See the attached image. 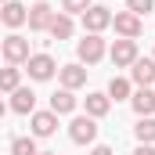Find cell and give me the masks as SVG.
I'll use <instances>...</instances> for the list:
<instances>
[{
	"label": "cell",
	"mask_w": 155,
	"mask_h": 155,
	"mask_svg": "<svg viewBox=\"0 0 155 155\" xmlns=\"http://www.w3.org/2000/svg\"><path fill=\"white\" fill-rule=\"evenodd\" d=\"M58 79H61V87H65V90H76V87L87 83V69L76 65V61H72V65H61V69H58Z\"/></svg>",
	"instance_id": "13"
},
{
	"label": "cell",
	"mask_w": 155,
	"mask_h": 155,
	"mask_svg": "<svg viewBox=\"0 0 155 155\" xmlns=\"http://www.w3.org/2000/svg\"><path fill=\"white\" fill-rule=\"evenodd\" d=\"M51 112H58V116H69V112H76V97H72V90H54L51 94Z\"/></svg>",
	"instance_id": "15"
},
{
	"label": "cell",
	"mask_w": 155,
	"mask_h": 155,
	"mask_svg": "<svg viewBox=\"0 0 155 155\" xmlns=\"http://www.w3.org/2000/svg\"><path fill=\"white\" fill-rule=\"evenodd\" d=\"M130 79L137 87H152L155 83V58H137L134 69H130Z\"/></svg>",
	"instance_id": "10"
},
{
	"label": "cell",
	"mask_w": 155,
	"mask_h": 155,
	"mask_svg": "<svg viewBox=\"0 0 155 155\" xmlns=\"http://www.w3.org/2000/svg\"><path fill=\"white\" fill-rule=\"evenodd\" d=\"M112 18H116V15H112L108 7L94 4V7L83 15V29H87V33H101V29H108V25H112Z\"/></svg>",
	"instance_id": "7"
},
{
	"label": "cell",
	"mask_w": 155,
	"mask_h": 155,
	"mask_svg": "<svg viewBox=\"0 0 155 155\" xmlns=\"http://www.w3.org/2000/svg\"><path fill=\"white\" fill-rule=\"evenodd\" d=\"M152 58H155V54H152Z\"/></svg>",
	"instance_id": "29"
},
{
	"label": "cell",
	"mask_w": 155,
	"mask_h": 155,
	"mask_svg": "<svg viewBox=\"0 0 155 155\" xmlns=\"http://www.w3.org/2000/svg\"><path fill=\"white\" fill-rule=\"evenodd\" d=\"M25 22H29V11H25L18 0H7V4H4V25L18 29V25H25Z\"/></svg>",
	"instance_id": "14"
},
{
	"label": "cell",
	"mask_w": 155,
	"mask_h": 155,
	"mask_svg": "<svg viewBox=\"0 0 155 155\" xmlns=\"http://www.w3.org/2000/svg\"><path fill=\"white\" fill-rule=\"evenodd\" d=\"M4 4H7V0H4Z\"/></svg>",
	"instance_id": "27"
},
{
	"label": "cell",
	"mask_w": 155,
	"mask_h": 155,
	"mask_svg": "<svg viewBox=\"0 0 155 155\" xmlns=\"http://www.w3.org/2000/svg\"><path fill=\"white\" fill-rule=\"evenodd\" d=\"M40 155H58V152H40Z\"/></svg>",
	"instance_id": "26"
},
{
	"label": "cell",
	"mask_w": 155,
	"mask_h": 155,
	"mask_svg": "<svg viewBox=\"0 0 155 155\" xmlns=\"http://www.w3.org/2000/svg\"><path fill=\"white\" fill-rule=\"evenodd\" d=\"M126 11H134V15H148V11H155V0H126Z\"/></svg>",
	"instance_id": "23"
},
{
	"label": "cell",
	"mask_w": 155,
	"mask_h": 155,
	"mask_svg": "<svg viewBox=\"0 0 155 155\" xmlns=\"http://www.w3.org/2000/svg\"><path fill=\"white\" fill-rule=\"evenodd\" d=\"M76 54H79V61L97 65V61L105 58V40H101V33H87V36L76 43Z\"/></svg>",
	"instance_id": "1"
},
{
	"label": "cell",
	"mask_w": 155,
	"mask_h": 155,
	"mask_svg": "<svg viewBox=\"0 0 155 155\" xmlns=\"http://www.w3.org/2000/svg\"><path fill=\"white\" fill-rule=\"evenodd\" d=\"M18 69H15V65H7V69H4V76H0V87H4V94H15V90H18Z\"/></svg>",
	"instance_id": "21"
},
{
	"label": "cell",
	"mask_w": 155,
	"mask_h": 155,
	"mask_svg": "<svg viewBox=\"0 0 155 155\" xmlns=\"http://www.w3.org/2000/svg\"><path fill=\"white\" fill-rule=\"evenodd\" d=\"M69 137H72L76 144H94V137H97V119L94 116H76L69 123Z\"/></svg>",
	"instance_id": "2"
},
{
	"label": "cell",
	"mask_w": 155,
	"mask_h": 155,
	"mask_svg": "<svg viewBox=\"0 0 155 155\" xmlns=\"http://www.w3.org/2000/svg\"><path fill=\"white\" fill-rule=\"evenodd\" d=\"M90 155H112V148H108V144H94V148H90Z\"/></svg>",
	"instance_id": "24"
},
{
	"label": "cell",
	"mask_w": 155,
	"mask_h": 155,
	"mask_svg": "<svg viewBox=\"0 0 155 155\" xmlns=\"http://www.w3.org/2000/svg\"><path fill=\"white\" fill-rule=\"evenodd\" d=\"M11 155H40L36 141H33V137H15V141H11Z\"/></svg>",
	"instance_id": "20"
},
{
	"label": "cell",
	"mask_w": 155,
	"mask_h": 155,
	"mask_svg": "<svg viewBox=\"0 0 155 155\" xmlns=\"http://www.w3.org/2000/svg\"><path fill=\"white\" fill-rule=\"evenodd\" d=\"M134 155H155V148H152V144H137V148H134Z\"/></svg>",
	"instance_id": "25"
},
{
	"label": "cell",
	"mask_w": 155,
	"mask_h": 155,
	"mask_svg": "<svg viewBox=\"0 0 155 155\" xmlns=\"http://www.w3.org/2000/svg\"><path fill=\"white\" fill-rule=\"evenodd\" d=\"M4 58H7V65H22V61H29L33 54H29V40L18 36V33H11V36L4 40Z\"/></svg>",
	"instance_id": "3"
},
{
	"label": "cell",
	"mask_w": 155,
	"mask_h": 155,
	"mask_svg": "<svg viewBox=\"0 0 155 155\" xmlns=\"http://www.w3.org/2000/svg\"><path fill=\"white\" fill-rule=\"evenodd\" d=\"M29 123H33V137H51L58 130V112H51V108L47 112H33Z\"/></svg>",
	"instance_id": "9"
},
{
	"label": "cell",
	"mask_w": 155,
	"mask_h": 155,
	"mask_svg": "<svg viewBox=\"0 0 155 155\" xmlns=\"http://www.w3.org/2000/svg\"><path fill=\"white\" fill-rule=\"evenodd\" d=\"M25 65H29V76H33V79H51V76H54V69H58L51 54H33Z\"/></svg>",
	"instance_id": "12"
},
{
	"label": "cell",
	"mask_w": 155,
	"mask_h": 155,
	"mask_svg": "<svg viewBox=\"0 0 155 155\" xmlns=\"http://www.w3.org/2000/svg\"><path fill=\"white\" fill-rule=\"evenodd\" d=\"M108 108H112V97L108 94H87V116L101 119V116H108Z\"/></svg>",
	"instance_id": "16"
},
{
	"label": "cell",
	"mask_w": 155,
	"mask_h": 155,
	"mask_svg": "<svg viewBox=\"0 0 155 155\" xmlns=\"http://www.w3.org/2000/svg\"><path fill=\"white\" fill-rule=\"evenodd\" d=\"M90 7H94L90 0H61V11L65 15H87Z\"/></svg>",
	"instance_id": "22"
},
{
	"label": "cell",
	"mask_w": 155,
	"mask_h": 155,
	"mask_svg": "<svg viewBox=\"0 0 155 155\" xmlns=\"http://www.w3.org/2000/svg\"><path fill=\"white\" fill-rule=\"evenodd\" d=\"M112 25H116V33L123 40H137L141 29H144V25H141V15H134V11H119L116 18H112Z\"/></svg>",
	"instance_id": "6"
},
{
	"label": "cell",
	"mask_w": 155,
	"mask_h": 155,
	"mask_svg": "<svg viewBox=\"0 0 155 155\" xmlns=\"http://www.w3.org/2000/svg\"><path fill=\"white\" fill-rule=\"evenodd\" d=\"M108 97H116V101H126V97H134V90H130V79L112 76V83H108Z\"/></svg>",
	"instance_id": "19"
},
{
	"label": "cell",
	"mask_w": 155,
	"mask_h": 155,
	"mask_svg": "<svg viewBox=\"0 0 155 155\" xmlns=\"http://www.w3.org/2000/svg\"><path fill=\"white\" fill-rule=\"evenodd\" d=\"M36 4H40V0H36Z\"/></svg>",
	"instance_id": "28"
},
{
	"label": "cell",
	"mask_w": 155,
	"mask_h": 155,
	"mask_svg": "<svg viewBox=\"0 0 155 155\" xmlns=\"http://www.w3.org/2000/svg\"><path fill=\"white\" fill-rule=\"evenodd\" d=\"M54 18H58V11H54L51 4H43V0L29 7V29H33V33H43V29H51V25H54Z\"/></svg>",
	"instance_id": "5"
},
{
	"label": "cell",
	"mask_w": 155,
	"mask_h": 155,
	"mask_svg": "<svg viewBox=\"0 0 155 155\" xmlns=\"http://www.w3.org/2000/svg\"><path fill=\"white\" fill-rule=\"evenodd\" d=\"M11 112H18V116H33V112H36V94H33L29 87H18V90L11 94Z\"/></svg>",
	"instance_id": "8"
},
{
	"label": "cell",
	"mask_w": 155,
	"mask_h": 155,
	"mask_svg": "<svg viewBox=\"0 0 155 155\" xmlns=\"http://www.w3.org/2000/svg\"><path fill=\"white\" fill-rule=\"evenodd\" d=\"M47 33H51L54 40H69V36H72V18H69L65 11H58V18H54V25H51Z\"/></svg>",
	"instance_id": "17"
},
{
	"label": "cell",
	"mask_w": 155,
	"mask_h": 155,
	"mask_svg": "<svg viewBox=\"0 0 155 155\" xmlns=\"http://www.w3.org/2000/svg\"><path fill=\"white\" fill-rule=\"evenodd\" d=\"M130 105H134L137 116H155V90L152 87H137L134 97H130Z\"/></svg>",
	"instance_id": "11"
},
{
	"label": "cell",
	"mask_w": 155,
	"mask_h": 155,
	"mask_svg": "<svg viewBox=\"0 0 155 155\" xmlns=\"http://www.w3.org/2000/svg\"><path fill=\"white\" fill-rule=\"evenodd\" d=\"M134 134H137L141 144H152V141H155V119L152 116H141V123L134 126Z\"/></svg>",
	"instance_id": "18"
},
{
	"label": "cell",
	"mask_w": 155,
	"mask_h": 155,
	"mask_svg": "<svg viewBox=\"0 0 155 155\" xmlns=\"http://www.w3.org/2000/svg\"><path fill=\"white\" fill-rule=\"evenodd\" d=\"M108 54H112L116 69H134V61H137V40H116Z\"/></svg>",
	"instance_id": "4"
}]
</instances>
